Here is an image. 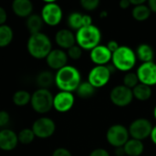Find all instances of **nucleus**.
Returning <instances> with one entry per match:
<instances>
[{"label": "nucleus", "instance_id": "58836bf2", "mask_svg": "<svg viewBox=\"0 0 156 156\" xmlns=\"http://www.w3.org/2000/svg\"><path fill=\"white\" fill-rule=\"evenodd\" d=\"M119 5H120V7L122 8V9H127V8H129L132 5H131L130 0H122V1H120Z\"/></svg>", "mask_w": 156, "mask_h": 156}, {"label": "nucleus", "instance_id": "f257e3e1", "mask_svg": "<svg viewBox=\"0 0 156 156\" xmlns=\"http://www.w3.org/2000/svg\"><path fill=\"white\" fill-rule=\"evenodd\" d=\"M80 82V72L73 66L67 65L58 70L55 74V84L60 90V91L72 93L73 91H76Z\"/></svg>", "mask_w": 156, "mask_h": 156}, {"label": "nucleus", "instance_id": "412c9836", "mask_svg": "<svg viewBox=\"0 0 156 156\" xmlns=\"http://www.w3.org/2000/svg\"><path fill=\"white\" fill-rule=\"evenodd\" d=\"M43 24H44V22H43L41 16L37 15V14L30 15L27 18V21H26V27L31 35L41 32L40 30L43 27Z\"/></svg>", "mask_w": 156, "mask_h": 156}, {"label": "nucleus", "instance_id": "6ab92c4d", "mask_svg": "<svg viewBox=\"0 0 156 156\" xmlns=\"http://www.w3.org/2000/svg\"><path fill=\"white\" fill-rule=\"evenodd\" d=\"M135 54L137 59L143 61V63L152 62L154 58V50L152 48V46H150L147 43L140 44L136 48Z\"/></svg>", "mask_w": 156, "mask_h": 156}, {"label": "nucleus", "instance_id": "b1692460", "mask_svg": "<svg viewBox=\"0 0 156 156\" xmlns=\"http://www.w3.org/2000/svg\"><path fill=\"white\" fill-rule=\"evenodd\" d=\"M151 10L149 8V6L145 4L141 5H137V6H133V10H132V16L133 17L139 21V22H143L147 20L150 16H151Z\"/></svg>", "mask_w": 156, "mask_h": 156}, {"label": "nucleus", "instance_id": "f704fd0d", "mask_svg": "<svg viewBox=\"0 0 156 156\" xmlns=\"http://www.w3.org/2000/svg\"><path fill=\"white\" fill-rule=\"evenodd\" d=\"M89 156H110V154L107 150L103 148H97L94 149Z\"/></svg>", "mask_w": 156, "mask_h": 156}, {"label": "nucleus", "instance_id": "dca6fc26", "mask_svg": "<svg viewBox=\"0 0 156 156\" xmlns=\"http://www.w3.org/2000/svg\"><path fill=\"white\" fill-rule=\"evenodd\" d=\"M18 144L17 134L10 129H3L0 131V149L3 151H12Z\"/></svg>", "mask_w": 156, "mask_h": 156}, {"label": "nucleus", "instance_id": "c756f323", "mask_svg": "<svg viewBox=\"0 0 156 156\" xmlns=\"http://www.w3.org/2000/svg\"><path fill=\"white\" fill-rule=\"evenodd\" d=\"M139 83H140V81H139L136 72L129 71L123 77V84L122 85H124L125 87H127L131 90H133L134 87H136Z\"/></svg>", "mask_w": 156, "mask_h": 156}, {"label": "nucleus", "instance_id": "a19ab883", "mask_svg": "<svg viewBox=\"0 0 156 156\" xmlns=\"http://www.w3.org/2000/svg\"><path fill=\"white\" fill-rule=\"evenodd\" d=\"M115 155L116 156H124L125 154V151L123 147H118L115 150Z\"/></svg>", "mask_w": 156, "mask_h": 156}, {"label": "nucleus", "instance_id": "4468645a", "mask_svg": "<svg viewBox=\"0 0 156 156\" xmlns=\"http://www.w3.org/2000/svg\"><path fill=\"white\" fill-rule=\"evenodd\" d=\"M68 59L69 57L63 49H52L46 58L48 66L50 69L56 70H59L60 69L67 66Z\"/></svg>", "mask_w": 156, "mask_h": 156}, {"label": "nucleus", "instance_id": "ea45409f", "mask_svg": "<svg viewBox=\"0 0 156 156\" xmlns=\"http://www.w3.org/2000/svg\"><path fill=\"white\" fill-rule=\"evenodd\" d=\"M148 6L152 12L156 13V0H149L148 2Z\"/></svg>", "mask_w": 156, "mask_h": 156}, {"label": "nucleus", "instance_id": "9b49d317", "mask_svg": "<svg viewBox=\"0 0 156 156\" xmlns=\"http://www.w3.org/2000/svg\"><path fill=\"white\" fill-rule=\"evenodd\" d=\"M112 73L110 72L107 66H95L92 68L88 75V81L95 88H101L105 86L110 79Z\"/></svg>", "mask_w": 156, "mask_h": 156}, {"label": "nucleus", "instance_id": "2f4dec72", "mask_svg": "<svg viewBox=\"0 0 156 156\" xmlns=\"http://www.w3.org/2000/svg\"><path fill=\"white\" fill-rule=\"evenodd\" d=\"M100 5L99 0H81L80 5L83 7V9L87 11H93L97 9V7Z\"/></svg>", "mask_w": 156, "mask_h": 156}, {"label": "nucleus", "instance_id": "72a5a7b5", "mask_svg": "<svg viewBox=\"0 0 156 156\" xmlns=\"http://www.w3.org/2000/svg\"><path fill=\"white\" fill-rule=\"evenodd\" d=\"M52 156H72L71 155V153L66 149V148H57L53 154H52Z\"/></svg>", "mask_w": 156, "mask_h": 156}, {"label": "nucleus", "instance_id": "ddd939ff", "mask_svg": "<svg viewBox=\"0 0 156 156\" xmlns=\"http://www.w3.org/2000/svg\"><path fill=\"white\" fill-rule=\"evenodd\" d=\"M75 102L74 95L71 92L59 91L54 96L53 108L61 113L67 112L71 110Z\"/></svg>", "mask_w": 156, "mask_h": 156}, {"label": "nucleus", "instance_id": "2eb2a0df", "mask_svg": "<svg viewBox=\"0 0 156 156\" xmlns=\"http://www.w3.org/2000/svg\"><path fill=\"white\" fill-rule=\"evenodd\" d=\"M90 60L97 66H105L112 60V54L104 45H99L90 50Z\"/></svg>", "mask_w": 156, "mask_h": 156}, {"label": "nucleus", "instance_id": "393cba45", "mask_svg": "<svg viewBox=\"0 0 156 156\" xmlns=\"http://www.w3.org/2000/svg\"><path fill=\"white\" fill-rule=\"evenodd\" d=\"M96 92V89L87 80V81H81L79 85L78 89L76 90L77 95L81 99H90L94 96Z\"/></svg>", "mask_w": 156, "mask_h": 156}, {"label": "nucleus", "instance_id": "473e14b6", "mask_svg": "<svg viewBox=\"0 0 156 156\" xmlns=\"http://www.w3.org/2000/svg\"><path fill=\"white\" fill-rule=\"evenodd\" d=\"M10 122L9 113L5 111H0V128L5 127Z\"/></svg>", "mask_w": 156, "mask_h": 156}, {"label": "nucleus", "instance_id": "a18cd8bd", "mask_svg": "<svg viewBox=\"0 0 156 156\" xmlns=\"http://www.w3.org/2000/svg\"><path fill=\"white\" fill-rule=\"evenodd\" d=\"M154 119L156 120V106L154 107Z\"/></svg>", "mask_w": 156, "mask_h": 156}, {"label": "nucleus", "instance_id": "6e6552de", "mask_svg": "<svg viewBox=\"0 0 156 156\" xmlns=\"http://www.w3.org/2000/svg\"><path fill=\"white\" fill-rule=\"evenodd\" d=\"M152 122L145 118H139L134 120L129 126V134L133 139L144 141L150 137L153 130Z\"/></svg>", "mask_w": 156, "mask_h": 156}, {"label": "nucleus", "instance_id": "9d476101", "mask_svg": "<svg viewBox=\"0 0 156 156\" xmlns=\"http://www.w3.org/2000/svg\"><path fill=\"white\" fill-rule=\"evenodd\" d=\"M31 129L36 137L40 139H47L54 134L56 131V124L52 119L48 117H41L34 122Z\"/></svg>", "mask_w": 156, "mask_h": 156}, {"label": "nucleus", "instance_id": "37998d69", "mask_svg": "<svg viewBox=\"0 0 156 156\" xmlns=\"http://www.w3.org/2000/svg\"><path fill=\"white\" fill-rule=\"evenodd\" d=\"M150 137H151L152 142L156 145V125L153 127V130H152V133H151Z\"/></svg>", "mask_w": 156, "mask_h": 156}, {"label": "nucleus", "instance_id": "4c0bfd02", "mask_svg": "<svg viewBox=\"0 0 156 156\" xmlns=\"http://www.w3.org/2000/svg\"><path fill=\"white\" fill-rule=\"evenodd\" d=\"M82 24H83V27H89L90 25H92V18L89 15H83V18H82Z\"/></svg>", "mask_w": 156, "mask_h": 156}, {"label": "nucleus", "instance_id": "4be33fe9", "mask_svg": "<svg viewBox=\"0 0 156 156\" xmlns=\"http://www.w3.org/2000/svg\"><path fill=\"white\" fill-rule=\"evenodd\" d=\"M36 81L39 89L48 90L55 83V75L49 70H43L37 74Z\"/></svg>", "mask_w": 156, "mask_h": 156}, {"label": "nucleus", "instance_id": "7ed1b4c3", "mask_svg": "<svg viewBox=\"0 0 156 156\" xmlns=\"http://www.w3.org/2000/svg\"><path fill=\"white\" fill-rule=\"evenodd\" d=\"M76 43L82 49L91 50L99 46L101 40V32L100 28L93 24L84 27L76 32Z\"/></svg>", "mask_w": 156, "mask_h": 156}, {"label": "nucleus", "instance_id": "c85d7f7f", "mask_svg": "<svg viewBox=\"0 0 156 156\" xmlns=\"http://www.w3.org/2000/svg\"><path fill=\"white\" fill-rule=\"evenodd\" d=\"M35 137L36 136H35L32 129H28V128H25L17 133L18 143L25 144V145L31 144L34 141Z\"/></svg>", "mask_w": 156, "mask_h": 156}, {"label": "nucleus", "instance_id": "1a4fd4ad", "mask_svg": "<svg viewBox=\"0 0 156 156\" xmlns=\"http://www.w3.org/2000/svg\"><path fill=\"white\" fill-rule=\"evenodd\" d=\"M110 100L118 107H126L130 105L133 100V90L124 85L115 86L110 92Z\"/></svg>", "mask_w": 156, "mask_h": 156}, {"label": "nucleus", "instance_id": "f03ea898", "mask_svg": "<svg viewBox=\"0 0 156 156\" xmlns=\"http://www.w3.org/2000/svg\"><path fill=\"white\" fill-rule=\"evenodd\" d=\"M27 48L31 57L37 59L46 58L52 50V43L48 35L39 32L30 35L27 39Z\"/></svg>", "mask_w": 156, "mask_h": 156}, {"label": "nucleus", "instance_id": "c03bdc74", "mask_svg": "<svg viewBox=\"0 0 156 156\" xmlns=\"http://www.w3.org/2000/svg\"><path fill=\"white\" fill-rule=\"evenodd\" d=\"M104 16H107V12H101V17H104Z\"/></svg>", "mask_w": 156, "mask_h": 156}, {"label": "nucleus", "instance_id": "c9c22d12", "mask_svg": "<svg viewBox=\"0 0 156 156\" xmlns=\"http://www.w3.org/2000/svg\"><path fill=\"white\" fill-rule=\"evenodd\" d=\"M106 47H107V48H108V49L112 52V53H114V52L120 48V45H119V43H118L116 40H110V41L107 43Z\"/></svg>", "mask_w": 156, "mask_h": 156}, {"label": "nucleus", "instance_id": "f3484780", "mask_svg": "<svg viewBox=\"0 0 156 156\" xmlns=\"http://www.w3.org/2000/svg\"><path fill=\"white\" fill-rule=\"evenodd\" d=\"M55 41L58 47L69 49L76 45V36L70 29H60L55 35Z\"/></svg>", "mask_w": 156, "mask_h": 156}, {"label": "nucleus", "instance_id": "0eeeda50", "mask_svg": "<svg viewBox=\"0 0 156 156\" xmlns=\"http://www.w3.org/2000/svg\"><path fill=\"white\" fill-rule=\"evenodd\" d=\"M106 139L107 142L115 148L123 147L130 139L129 131L122 124H113L108 129Z\"/></svg>", "mask_w": 156, "mask_h": 156}, {"label": "nucleus", "instance_id": "e433bc0d", "mask_svg": "<svg viewBox=\"0 0 156 156\" xmlns=\"http://www.w3.org/2000/svg\"><path fill=\"white\" fill-rule=\"evenodd\" d=\"M6 19H7V13L4 7L0 6V26L5 25Z\"/></svg>", "mask_w": 156, "mask_h": 156}, {"label": "nucleus", "instance_id": "423d86ee", "mask_svg": "<svg viewBox=\"0 0 156 156\" xmlns=\"http://www.w3.org/2000/svg\"><path fill=\"white\" fill-rule=\"evenodd\" d=\"M40 16L45 24L51 27H55L61 22L63 12L58 4H57L53 0H50L45 2Z\"/></svg>", "mask_w": 156, "mask_h": 156}, {"label": "nucleus", "instance_id": "79ce46f5", "mask_svg": "<svg viewBox=\"0 0 156 156\" xmlns=\"http://www.w3.org/2000/svg\"><path fill=\"white\" fill-rule=\"evenodd\" d=\"M131 5L133 6H137V5H141L145 4V0H130Z\"/></svg>", "mask_w": 156, "mask_h": 156}, {"label": "nucleus", "instance_id": "bb28decb", "mask_svg": "<svg viewBox=\"0 0 156 156\" xmlns=\"http://www.w3.org/2000/svg\"><path fill=\"white\" fill-rule=\"evenodd\" d=\"M13 102L15 105L22 107V106H26L27 104L30 103V100H31V94L24 90H17L14 93L13 95Z\"/></svg>", "mask_w": 156, "mask_h": 156}, {"label": "nucleus", "instance_id": "a878e982", "mask_svg": "<svg viewBox=\"0 0 156 156\" xmlns=\"http://www.w3.org/2000/svg\"><path fill=\"white\" fill-rule=\"evenodd\" d=\"M14 32L8 25L0 26V48L7 47L13 40Z\"/></svg>", "mask_w": 156, "mask_h": 156}, {"label": "nucleus", "instance_id": "5701e85b", "mask_svg": "<svg viewBox=\"0 0 156 156\" xmlns=\"http://www.w3.org/2000/svg\"><path fill=\"white\" fill-rule=\"evenodd\" d=\"M133 98L137 99L138 101H145L152 97L153 90L150 86H147L143 83H139L136 87L133 89Z\"/></svg>", "mask_w": 156, "mask_h": 156}, {"label": "nucleus", "instance_id": "f8f14e48", "mask_svg": "<svg viewBox=\"0 0 156 156\" xmlns=\"http://www.w3.org/2000/svg\"><path fill=\"white\" fill-rule=\"evenodd\" d=\"M136 73L140 83L150 87L156 85V63L154 61L143 63L137 69Z\"/></svg>", "mask_w": 156, "mask_h": 156}, {"label": "nucleus", "instance_id": "a211bd4d", "mask_svg": "<svg viewBox=\"0 0 156 156\" xmlns=\"http://www.w3.org/2000/svg\"><path fill=\"white\" fill-rule=\"evenodd\" d=\"M12 10L19 17H28L32 15L33 4L30 0H15L12 3Z\"/></svg>", "mask_w": 156, "mask_h": 156}, {"label": "nucleus", "instance_id": "39448f33", "mask_svg": "<svg viewBox=\"0 0 156 156\" xmlns=\"http://www.w3.org/2000/svg\"><path fill=\"white\" fill-rule=\"evenodd\" d=\"M54 96L49 90L37 89L31 94L30 104L32 109L40 114L48 112L53 108Z\"/></svg>", "mask_w": 156, "mask_h": 156}, {"label": "nucleus", "instance_id": "7c9ffc66", "mask_svg": "<svg viewBox=\"0 0 156 156\" xmlns=\"http://www.w3.org/2000/svg\"><path fill=\"white\" fill-rule=\"evenodd\" d=\"M82 51H83V49L80 46L74 45L73 47H71L70 48L68 49L67 55L69 58H71L73 60H79L82 56Z\"/></svg>", "mask_w": 156, "mask_h": 156}, {"label": "nucleus", "instance_id": "20e7f679", "mask_svg": "<svg viewBox=\"0 0 156 156\" xmlns=\"http://www.w3.org/2000/svg\"><path fill=\"white\" fill-rule=\"evenodd\" d=\"M137 61L135 51H133L130 47L120 46V48L112 53V62L117 70L129 72L131 71Z\"/></svg>", "mask_w": 156, "mask_h": 156}, {"label": "nucleus", "instance_id": "aec40b11", "mask_svg": "<svg viewBox=\"0 0 156 156\" xmlns=\"http://www.w3.org/2000/svg\"><path fill=\"white\" fill-rule=\"evenodd\" d=\"M127 156H140L144 151V145L142 141L136 139H129L123 146Z\"/></svg>", "mask_w": 156, "mask_h": 156}, {"label": "nucleus", "instance_id": "cd10ccee", "mask_svg": "<svg viewBox=\"0 0 156 156\" xmlns=\"http://www.w3.org/2000/svg\"><path fill=\"white\" fill-rule=\"evenodd\" d=\"M82 18H83V14H81L80 12H72L68 16L67 24L70 29L78 31L79 29H80L83 27Z\"/></svg>", "mask_w": 156, "mask_h": 156}]
</instances>
